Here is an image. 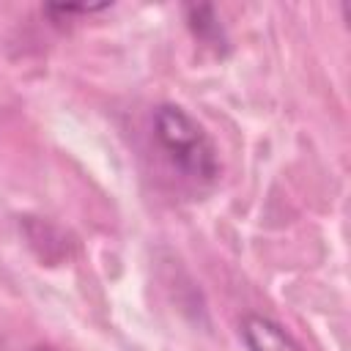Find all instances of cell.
Masks as SVG:
<instances>
[{
    "mask_svg": "<svg viewBox=\"0 0 351 351\" xmlns=\"http://www.w3.org/2000/svg\"><path fill=\"white\" fill-rule=\"evenodd\" d=\"M154 137L170 165L192 181L208 184L219 176V159L206 129L178 104H162L154 112Z\"/></svg>",
    "mask_w": 351,
    "mask_h": 351,
    "instance_id": "6da1fadb",
    "label": "cell"
},
{
    "mask_svg": "<svg viewBox=\"0 0 351 351\" xmlns=\"http://www.w3.org/2000/svg\"><path fill=\"white\" fill-rule=\"evenodd\" d=\"M241 337L250 351H302L277 321L263 315H247L241 321Z\"/></svg>",
    "mask_w": 351,
    "mask_h": 351,
    "instance_id": "7a4b0ae2",
    "label": "cell"
},
{
    "mask_svg": "<svg viewBox=\"0 0 351 351\" xmlns=\"http://www.w3.org/2000/svg\"><path fill=\"white\" fill-rule=\"evenodd\" d=\"M30 351H55V348H49V346H36V348H30Z\"/></svg>",
    "mask_w": 351,
    "mask_h": 351,
    "instance_id": "3957f363",
    "label": "cell"
}]
</instances>
